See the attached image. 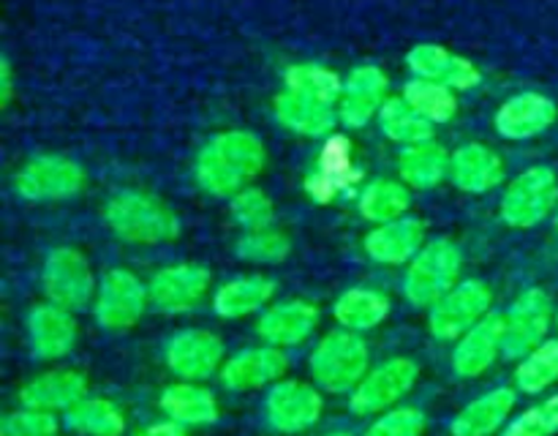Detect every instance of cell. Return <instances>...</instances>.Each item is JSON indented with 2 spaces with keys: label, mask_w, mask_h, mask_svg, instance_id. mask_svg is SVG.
Wrapping results in <instances>:
<instances>
[{
  "label": "cell",
  "mask_w": 558,
  "mask_h": 436,
  "mask_svg": "<svg viewBox=\"0 0 558 436\" xmlns=\"http://www.w3.org/2000/svg\"><path fill=\"white\" fill-rule=\"evenodd\" d=\"M267 150L251 131H223L202 147L196 180L213 196H234L265 169Z\"/></svg>",
  "instance_id": "6da1fadb"
},
{
  "label": "cell",
  "mask_w": 558,
  "mask_h": 436,
  "mask_svg": "<svg viewBox=\"0 0 558 436\" xmlns=\"http://www.w3.org/2000/svg\"><path fill=\"white\" fill-rule=\"evenodd\" d=\"M104 221L118 238L136 245L169 243L180 234V221L161 199L142 191L114 194L104 207Z\"/></svg>",
  "instance_id": "7a4b0ae2"
},
{
  "label": "cell",
  "mask_w": 558,
  "mask_h": 436,
  "mask_svg": "<svg viewBox=\"0 0 558 436\" xmlns=\"http://www.w3.org/2000/svg\"><path fill=\"white\" fill-rule=\"evenodd\" d=\"M368 343L354 330H332L316 343L308 368L316 387L325 392H352L368 374Z\"/></svg>",
  "instance_id": "3957f363"
},
{
  "label": "cell",
  "mask_w": 558,
  "mask_h": 436,
  "mask_svg": "<svg viewBox=\"0 0 558 436\" xmlns=\"http://www.w3.org/2000/svg\"><path fill=\"white\" fill-rule=\"evenodd\" d=\"M463 256L452 240L439 238L423 245L417 256L409 262L403 276V294L417 308H430L439 303L461 278Z\"/></svg>",
  "instance_id": "277c9868"
},
{
  "label": "cell",
  "mask_w": 558,
  "mask_h": 436,
  "mask_svg": "<svg viewBox=\"0 0 558 436\" xmlns=\"http://www.w3.org/2000/svg\"><path fill=\"white\" fill-rule=\"evenodd\" d=\"M494 305V292L485 281H458L439 303L430 305L428 311V330L439 341H458L463 332L472 330L474 325L490 314Z\"/></svg>",
  "instance_id": "5b68a950"
},
{
  "label": "cell",
  "mask_w": 558,
  "mask_h": 436,
  "mask_svg": "<svg viewBox=\"0 0 558 436\" xmlns=\"http://www.w3.org/2000/svg\"><path fill=\"white\" fill-rule=\"evenodd\" d=\"M41 281L49 303H58L69 311L85 308L90 300H96L98 292L90 262L80 249H71V245L49 251L44 259Z\"/></svg>",
  "instance_id": "8992f818"
},
{
  "label": "cell",
  "mask_w": 558,
  "mask_h": 436,
  "mask_svg": "<svg viewBox=\"0 0 558 436\" xmlns=\"http://www.w3.org/2000/svg\"><path fill=\"white\" fill-rule=\"evenodd\" d=\"M558 202V178L550 167L518 174L501 199V218L512 229H532L550 216Z\"/></svg>",
  "instance_id": "52a82bcc"
},
{
  "label": "cell",
  "mask_w": 558,
  "mask_h": 436,
  "mask_svg": "<svg viewBox=\"0 0 558 436\" xmlns=\"http://www.w3.org/2000/svg\"><path fill=\"white\" fill-rule=\"evenodd\" d=\"M420 379V365L409 358H392L376 365L363 376L357 387L349 392V409L360 417L387 412L396 407L403 396L414 390Z\"/></svg>",
  "instance_id": "ba28073f"
},
{
  "label": "cell",
  "mask_w": 558,
  "mask_h": 436,
  "mask_svg": "<svg viewBox=\"0 0 558 436\" xmlns=\"http://www.w3.org/2000/svg\"><path fill=\"white\" fill-rule=\"evenodd\" d=\"M147 303H150V289L131 270L114 267V270L104 272V278L98 281L93 308H96V319L104 330L123 332L142 319Z\"/></svg>",
  "instance_id": "9c48e42d"
},
{
  "label": "cell",
  "mask_w": 558,
  "mask_h": 436,
  "mask_svg": "<svg viewBox=\"0 0 558 436\" xmlns=\"http://www.w3.org/2000/svg\"><path fill=\"white\" fill-rule=\"evenodd\" d=\"M325 412V398L314 385L300 379H281L265 398V417L278 434H303L314 428Z\"/></svg>",
  "instance_id": "30bf717a"
},
{
  "label": "cell",
  "mask_w": 558,
  "mask_h": 436,
  "mask_svg": "<svg viewBox=\"0 0 558 436\" xmlns=\"http://www.w3.org/2000/svg\"><path fill=\"white\" fill-rule=\"evenodd\" d=\"M554 322V303L545 289H526L505 314V358H526L545 341Z\"/></svg>",
  "instance_id": "8fae6325"
},
{
  "label": "cell",
  "mask_w": 558,
  "mask_h": 436,
  "mask_svg": "<svg viewBox=\"0 0 558 436\" xmlns=\"http://www.w3.org/2000/svg\"><path fill=\"white\" fill-rule=\"evenodd\" d=\"M85 172L80 164L63 156H38L16 172L14 189L22 199L54 202L80 194Z\"/></svg>",
  "instance_id": "7c38bea8"
},
{
  "label": "cell",
  "mask_w": 558,
  "mask_h": 436,
  "mask_svg": "<svg viewBox=\"0 0 558 436\" xmlns=\"http://www.w3.org/2000/svg\"><path fill=\"white\" fill-rule=\"evenodd\" d=\"M147 289H150V303L161 314H185L210 292V270L194 262H180V265L161 267L150 278Z\"/></svg>",
  "instance_id": "4fadbf2b"
},
{
  "label": "cell",
  "mask_w": 558,
  "mask_h": 436,
  "mask_svg": "<svg viewBox=\"0 0 558 436\" xmlns=\"http://www.w3.org/2000/svg\"><path fill=\"white\" fill-rule=\"evenodd\" d=\"M360 180V169L354 167L352 142L347 136L330 134L319 150V164L305 180V191L319 205H330L341 194L354 189Z\"/></svg>",
  "instance_id": "5bb4252c"
},
{
  "label": "cell",
  "mask_w": 558,
  "mask_h": 436,
  "mask_svg": "<svg viewBox=\"0 0 558 436\" xmlns=\"http://www.w3.org/2000/svg\"><path fill=\"white\" fill-rule=\"evenodd\" d=\"M223 341L210 330H183L167 343V365L185 382H205L223 368Z\"/></svg>",
  "instance_id": "9a60e30c"
},
{
  "label": "cell",
  "mask_w": 558,
  "mask_h": 436,
  "mask_svg": "<svg viewBox=\"0 0 558 436\" xmlns=\"http://www.w3.org/2000/svg\"><path fill=\"white\" fill-rule=\"evenodd\" d=\"M499 354H505V316L488 314L480 325L458 338L452 371L461 379H477L496 363Z\"/></svg>",
  "instance_id": "2e32d148"
},
{
  "label": "cell",
  "mask_w": 558,
  "mask_h": 436,
  "mask_svg": "<svg viewBox=\"0 0 558 436\" xmlns=\"http://www.w3.org/2000/svg\"><path fill=\"white\" fill-rule=\"evenodd\" d=\"M289 360L281 347H251L229 358L221 368V382L229 390H262L283 379Z\"/></svg>",
  "instance_id": "e0dca14e"
},
{
  "label": "cell",
  "mask_w": 558,
  "mask_h": 436,
  "mask_svg": "<svg viewBox=\"0 0 558 436\" xmlns=\"http://www.w3.org/2000/svg\"><path fill=\"white\" fill-rule=\"evenodd\" d=\"M27 343L38 360H60L74 349L76 319L58 303H41L27 314Z\"/></svg>",
  "instance_id": "ac0fdd59"
},
{
  "label": "cell",
  "mask_w": 558,
  "mask_h": 436,
  "mask_svg": "<svg viewBox=\"0 0 558 436\" xmlns=\"http://www.w3.org/2000/svg\"><path fill=\"white\" fill-rule=\"evenodd\" d=\"M319 325V308L308 300H283V303L270 305L256 322V332L262 341L270 347H298Z\"/></svg>",
  "instance_id": "d6986e66"
},
{
  "label": "cell",
  "mask_w": 558,
  "mask_h": 436,
  "mask_svg": "<svg viewBox=\"0 0 558 436\" xmlns=\"http://www.w3.org/2000/svg\"><path fill=\"white\" fill-rule=\"evenodd\" d=\"M425 223L420 218H396L365 234V254L379 265H407L423 251Z\"/></svg>",
  "instance_id": "ffe728a7"
},
{
  "label": "cell",
  "mask_w": 558,
  "mask_h": 436,
  "mask_svg": "<svg viewBox=\"0 0 558 436\" xmlns=\"http://www.w3.org/2000/svg\"><path fill=\"white\" fill-rule=\"evenodd\" d=\"M87 396V376L71 368H54L22 385L20 403L41 412H69Z\"/></svg>",
  "instance_id": "44dd1931"
},
{
  "label": "cell",
  "mask_w": 558,
  "mask_h": 436,
  "mask_svg": "<svg viewBox=\"0 0 558 436\" xmlns=\"http://www.w3.org/2000/svg\"><path fill=\"white\" fill-rule=\"evenodd\" d=\"M556 104L543 93H521L501 104L496 112V131L505 140H532L556 123Z\"/></svg>",
  "instance_id": "7402d4cb"
},
{
  "label": "cell",
  "mask_w": 558,
  "mask_h": 436,
  "mask_svg": "<svg viewBox=\"0 0 558 436\" xmlns=\"http://www.w3.org/2000/svg\"><path fill=\"white\" fill-rule=\"evenodd\" d=\"M409 69L423 80L441 82L447 87H458V90H469L477 87L483 74L472 60L452 55L450 49L439 47V44H417L407 58Z\"/></svg>",
  "instance_id": "603a6c76"
},
{
  "label": "cell",
  "mask_w": 558,
  "mask_h": 436,
  "mask_svg": "<svg viewBox=\"0 0 558 436\" xmlns=\"http://www.w3.org/2000/svg\"><path fill=\"white\" fill-rule=\"evenodd\" d=\"M387 93L385 71L376 65H360L349 74L343 85L341 101H338V118L349 129H363L371 118L381 109Z\"/></svg>",
  "instance_id": "cb8c5ba5"
},
{
  "label": "cell",
  "mask_w": 558,
  "mask_h": 436,
  "mask_svg": "<svg viewBox=\"0 0 558 436\" xmlns=\"http://www.w3.org/2000/svg\"><path fill=\"white\" fill-rule=\"evenodd\" d=\"M515 390L512 387H496L485 396L474 398L472 403L456 414L450 425L452 436H490L510 420L512 409H515Z\"/></svg>",
  "instance_id": "d4e9b609"
},
{
  "label": "cell",
  "mask_w": 558,
  "mask_h": 436,
  "mask_svg": "<svg viewBox=\"0 0 558 436\" xmlns=\"http://www.w3.org/2000/svg\"><path fill=\"white\" fill-rule=\"evenodd\" d=\"M450 178L466 194H488L505 180V164L490 147L463 145L452 153Z\"/></svg>",
  "instance_id": "484cf974"
},
{
  "label": "cell",
  "mask_w": 558,
  "mask_h": 436,
  "mask_svg": "<svg viewBox=\"0 0 558 436\" xmlns=\"http://www.w3.org/2000/svg\"><path fill=\"white\" fill-rule=\"evenodd\" d=\"M276 298V281L267 276H240L221 283L213 294V311L221 319H243L267 308Z\"/></svg>",
  "instance_id": "4316f807"
},
{
  "label": "cell",
  "mask_w": 558,
  "mask_h": 436,
  "mask_svg": "<svg viewBox=\"0 0 558 436\" xmlns=\"http://www.w3.org/2000/svg\"><path fill=\"white\" fill-rule=\"evenodd\" d=\"M158 407H161V412L167 414L169 420L185 425V428H189V425H196V428L213 425L218 420V414H221L216 396H213L207 387L185 379L180 382V385H169L167 390L161 392Z\"/></svg>",
  "instance_id": "83f0119b"
},
{
  "label": "cell",
  "mask_w": 558,
  "mask_h": 436,
  "mask_svg": "<svg viewBox=\"0 0 558 436\" xmlns=\"http://www.w3.org/2000/svg\"><path fill=\"white\" fill-rule=\"evenodd\" d=\"M276 118L287 129L303 136H327L336 125V112L330 104L314 101L303 93L287 90L276 98Z\"/></svg>",
  "instance_id": "f1b7e54d"
},
{
  "label": "cell",
  "mask_w": 558,
  "mask_h": 436,
  "mask_svg": "<svg viewBox=\"0 0 558 436\" xmlns=\"http://www.w3.org/2000/svg\"><path fill=\"white\" fill-rule=\"evenodd\" d=\"M332 316L341 327L354 332H365L379 327L390 316V298L379 289H347L332 305Z\"/></svg>",
  "instance_id": "f546056e"
},
{
  "label": "cell",
  "mask_w": 558,
  "mask_h": 436,
  "mask_svg": "<svg viewBox=\"0 0 558 436\" xmlns=\"http://www.w3.org/2000/svg\"><path fill=\"white\" fill-rule=\"evenodd\" d=\"M65 425L80 436H123L125 414L107 398L85 396L65 412Z\"/></svg>",
  "instance_id": "4dcf8cb0"
},
{
  "label": "cell",
  "mask_w": 558,
  "mask_h": 436,
  "mask_svg": "<svg viewBox=\"0 0 558 436\" xmlns=\"http://www.w3.org/2000/svg\"><path fill=\"white\" fill-rule=\"evenodd\" d=\"M450 158L441 145L434 142H420V145H409L401 153V178L407 180L414 189H434L445 180V174H450Z\"/></svg>",
  "instance_id": "1f68e13d"
},
{
  "label": "cell",
  "mask_w": 558,
  "mask_h": 436,
  "mask_svg": "<svg viewBox=\"0 0 558 436\" xmlns=\"http://www.w3.org/2000/svg\"><path fill=\"white\" fill-rule=\"evenodd\" d=\"M379 125L387 140L401 142V145L430 142V134H434V123L425 120L414 107H409L407 98H390L381 104Z\"/></svg>",
  "instance_id": "d6a6232c"
},
{
  "label": "cell",
  "mask_w": 558,
  "mask_h": 436,
  "mask_svg": "<svg viewBox=\"0 0 558 436\" xmlns=\"http://www.w3.org/2000/svg\"><path fill=\"white\" fill-rule=\"evenodd\" d=\"M558 382V341H543L534 347L526 358H521V365L515 368V387L526 396L545 392L550 385Z\"/></svg>",
  "instance_id": "836d02e7"
},
{
  "label": "cell",
  "mask_w": 558,
  "mask_h": 436,
  "mask_svg": "<svg viewBox=\"0 0 558 436\" xmlns=\"http://www.w3.org/2000/svg\"><path fill=\"white\" fill-rule=\"evenodd\" d=\"M403 98L409 101V107L417 109L430 123H450L458 112V98L452 87L434 80H423V76L403 87Z\"/></svg>",
  "instance_id": "e575fe53"
},
{
  "label": "cell",
  "mask_w": 558,
  "mask_h": 436,
  "mask_svg": "<svg viewBox=\"0 0 558 436\" xmlns=\"http://www.w3.org/2000/svg\"><path fill=\"white\" fill-rule=\"evenodd\" d=\"M409 210V191L407 185L396 183V180H376L360 196V213L365 221L387 223L403 218Z\"/></svg>",
  "instance_id": "d590c367"
},
{
  "label": "cell",
  "mask_w": 558,
  "mask_h": 436,
  "mask_svg": "<svg viewBox=\"0 0 558 436\" xmlns=\"http://www.w3.org/2000/svg\"><path fill=\"white\" fill-rule=\"evenodd\" d=\"M287 90L303 93V96L314 98V101L322 104H336L341 101L343 85L338 80L336 71L325 69V65H314V63H303V65H292L287 71Z\"/></svg>",
  "instance_id": "8d00e7d4"
},
{
  "label": "cell",
  "mask_w": 558,
  "mask_h": 436,
  "mask_svg": "<svg viewBox=\"0 0 558 436\" xmlns=\"http://www.w3.org/2000/svg\"><path fill=\"white\" fill-rule=\"evenodd\" d=\"M238 256L245 262H256V265H276L283 262L292 251V240L287 238L278 229H254V232H245L238 240Z\"/></svg>",
  "instance_id": "74e56055"
},
{
  "label": "cell",
  "mask_w": 558,
  "mask_h": 436,
  "mask_svg": "<svg viewBox=\"0 0 558 436\" xmlns=\"http://www.w3.org/2000/svg\"><path fill=\"white\" fill-rule=\"evenodd\" d=\"M232 218L245 229H267L276 221V205L270 196L259 189H243L240 194L232 196Z\"/></svg>",
  "instance_id": "f35d334b"
},
{
  "label": "cell",
  "mask_w": 558,
  "mask_h": 436,
  "mask_svg": "<svg viewBox=\"0 0 558 436\" xmlns=\"http://www.w3.org/2000/svg\"><path fill=\"white\" fill-rule=\"evenodd\" d=\"M558 434V392L545 398L537 407L518 414L501 436H556Z\"/></svg>",
  "instance_id": "ab89813d"
},
{
  "label": "cell",
  "mask_w": 558,
  "mask_h": 436,
  "mask_svg": "<svg viewBox=\"0 0 558 436\" xmlns=\"http://www.w3.org/2000/svg\"><path fill=\"white\" fill-rule=\"evenodd\" d=\"M0 436H58V420L52 412L20 407L0 423Z\"/></svg>",
  "instance_id": "60d3db41"
},
{
  "label": "cell",
  "mask_w": 558,
  "mask_h": 436,
  "mask_svg": "<svg viewBox=\"0 0 558 436\" xmlns=\"http://www.w3.org/2000/svg\"><path fill=\"white\" fill-rule=\"evenodd\" d=\"M425 414L417 407H392L365 431V436H423Z\"/></svg>",
  "instance_id": "b9f144b4"
},
{
  "label": "cell",
  "mask_w": 558,
  "mask_h": 436,
  "mask_svg": "<svg viewBox=\"0 0 558 436\" xmlns=\"http://www.w3.org/2000/svg\"><path fill=\"white\" fill-rule=\"evenodd\" d=\"M134 436H189V434H185V425L174 423V420H167V423L147 425V428L136 431Z\"/></svg>",
  "instance_id": "7bdbcfd3"
},
{
  "label": "cell",
  "mask_w": 558,
  "mask_h": 436,
  "mask_svg": "<svg viewBox=\"0 0 558 436\" xmlns=\"http://www.w3.org/2000/svg\"><path fill=\"white\" fill-rule=\"evenodd\" d=\"M0 85H3V107L11 101V69H9V60H3L0 65Z\"/></svg>",
  "instance_id": "ee69618b"
},
{
  "label": "cell",
  "mask_w": 558,
  "mask_h": 436,
  "mask_svg": "<svg viewBox=\"0 0 558 436\" xmlns=\"http://www.w3.org/2000/svg\"><path fill=\"white\" fill-rule=\"evenodd\" d=\"M325 436H352V434H347V431H332V434H325Z\"/></svg>",
  "instance_id": "f6af8a7d"
},
{
  "label": "cell",
  "mask_w": 558,
  "mask_h": 436,
  "mask_svg": "<svg viewBox=\"0 0 558 436\" xmlns=\"http://www.w3.org/2000/svg\"><path fill=\"white\" fill-rule=\"evenodd\" d=\"M554 223H556V232H558V210H556V221Z\"/></svg>",
  "instance_id": "bcb514c9"
},
{
  "label": "cell",
  "mask_w": 558,
  "mask_h": 436,
  "mask_svg": "<svg viewBox=\"0 0 558 436\" xmlns=\"http://www.w3.org/2000/svg\"><path fill=\"white\" fill-rule=\"evenodd\" d=\"M556 325H558V314H556Z\"/></svg>",
  "instance_id": "7dc6e473"
}]
</instances>
